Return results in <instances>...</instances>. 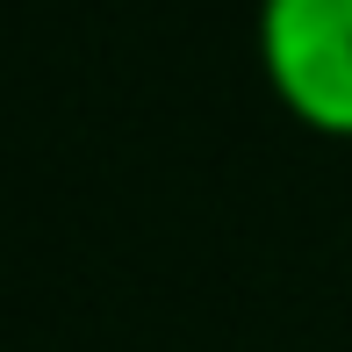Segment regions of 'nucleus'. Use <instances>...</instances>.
<instances>
[{"mask_svg":"<svg viewBox=\"0 0 352 352\" xmlns=\"http://www.w3.org/2000/svg\"><path fill=\"white\" fill-rule=\"evenodd\" d=\"M259 65L295 122L352 137V0H259Z\"/></svg>","mask_w":352,"mask_h":352,"instance_id":"obj_1","label":"nucleus"}]
</instances>
